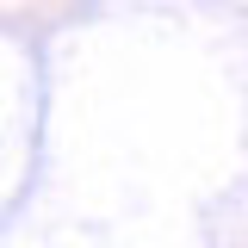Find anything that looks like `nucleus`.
I'll return each mask as SVG.
<instances>
[]
</instances>
